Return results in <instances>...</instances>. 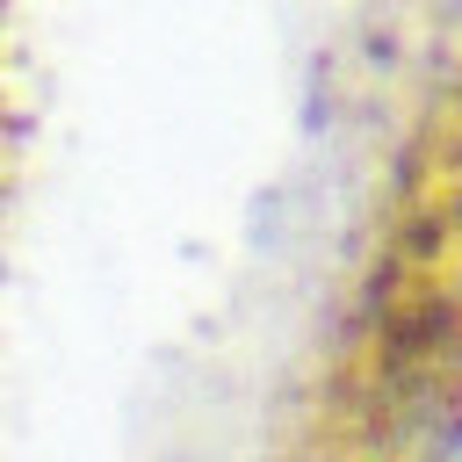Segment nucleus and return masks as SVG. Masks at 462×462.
<instances>
[{"instance_id":"nucleus-1","label":"nucleus","mask_w":462,"mask_h":462,"mask_svg":"<svg viewBox=\"0 0 462 462\" xmlns=\"http://www.w3.org/2000/svg\"><path fill=\"white\" fill-rule=\"evenodd\" d=\"M310 462H462V108L404 166L310 404Z\"/></svg>"}]
</instances>
